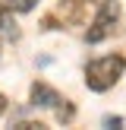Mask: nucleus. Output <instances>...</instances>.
<instances>
[{"instance_id": "39448f33", "label": "nucleus", "mask_w": 126, "mask_h": 130, "mask_svg": "<svg viewBox=\"0 0 126 130\" xmlns=\"http://www.w3.org/2000/svg\"><path fill=\"white\" fill-rule=\"evenodd\" d=\"M10 6H13V10H19V13H28V10H35V6H38V0H10Z\"/></svg>"}, {"instance_id": "423d86ee", "label": "nucleus", "mask_w": 126, "mask_h": 130, "mask_svg": "<svg viewBox=\"0 0 126 130\" xmlns=\"http://www.w3.org/2000/svg\"><path fill=\"white\" fill-rule=\"evenodd\" d=\"M3 108H6V99H3V95H0V111H3Z\"/></svg>"}, {"instance_id": "f03ea898", "label": "nucleus", "mask_w": 126, "mask_h": 130, "mask_svg": "<svg viewBox=\"0 0 126 130\" xmlns=\"http://www.w3.org/2000/svg\"><path fill=\"white\" fill-rule=\"evenodd\" d=\"M113 29H117V6L104 3V10L94 16V22H91V25H88L85 41H88V44H98V41H104L107 35H113Z\"/></svg>"}, {"instance_id": "20e7f679", "label": "nucleus", "mask_w": 126, "mask_h": 130, "mask_svg": "<svg viewBox=\"0 0 126 130\" xmlns=\"http://www.w3.org/2000/svg\"><path fill=\"white\" fill-rule=\"evenodd\" d=\"M0 29L10 32V35H16V22H13V6H10V0H0Z\"/></svg>"}, {"instance_id": "f257e3e1", "label": "nucleus", "mask_w": 126, "mask_h": 130, "mask_svg": "<svg viewBox=\"0 0 126 130\" xmlns=\"http://www.w3.org/2000/svg\"><path fill=\"white\" fill-rule=\"evenodd\" d=\"M126 70V57L123 54H107V57H98L85 67V86L91 92H107L113 83L123 76Z\"/></svg>"}, {"instance_id": "7ed1b4c3", "label": "nucleus", "mask_w": 126, "mask_h": 130, "mask_svg": "<svg viewBox=\"0 0 126 130\" xmlns=\"http://www.w3.org/2000/svg\"><path fill=\"white\" fill-rule=\"evenodd\" d=\"M60 102L63 99L50 86H44V83H35V86H32V105L35 108H60Z\"/></svg>"}, {"instance_id": "0eeeda50", "label": "nucleus", "mask_w": 126, "mask_h": 130, "mask_svg": "<svg viewBox=\"0 0 126 130\" xmlns=\"http://www.w3.org/2000/svg\"><path fill=\"white\" fill-rule=\"evenodd\" d=\"M94 3H110V0H94Z\"/></svg>"}]
</instances>
